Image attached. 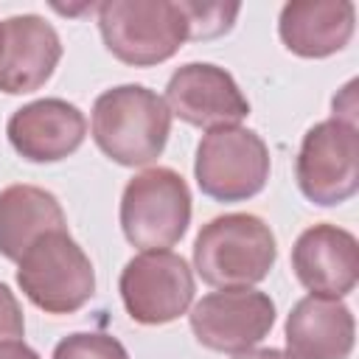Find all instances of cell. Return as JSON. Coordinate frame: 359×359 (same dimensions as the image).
Segmentation results:
<instances>
[{
    "instance_id": "cell-1",
    "label": "cell",
    "mask_w": 359,
    "mask_h": 359,
    "mask_svg": "<svg viewBox=\"0 0 359 359\" xmlns=\"http://www.w3.org/2000/svg\"><path fill=\"white\" fill-rule=\"evenodd\" d=\"M95 146L118 165L135 168L154 163L171 135V112L165 101L143 84H121L104 90L90 115Z\"/></svg>"
},
{
    "instance_id": "cell-2",
    "label": "cell",
    "mask_w": 359,
    "mask_h": 359,
    "mask_svg": "<svg viewBox=\"0 0 359 359\" xmlns=\"http://www.w3.org/2000/svg\"><path fill=\"white\" fill-rule=\"evenodd\" d=\"M278 244L255 213H224L202 224L194 241V269L208 286L244 289L261 283L275 266Z\"/></svg>"
},
{
    "instance_id": "cell-3",
    "label": "cell",
    "mask_w": 359,
    "mask_h": 359,
    "mask_svg": "<svg viewBox=\"0 0 359 359\" xmlns=\"http://www.w3.org/2000/svg\"><path fill=\"white\" fill-rule=\"evenodd\" d=\"M98 31L118 62L151 67L188 42V17L174 0H107L98 6Z\"/></svg>"
},
{
    "instance_id": "cell-4",
    "label": "cell",
    "mask_w": 359,
    "mask_h": 359,
    "mask_svg": "<svg viewBox=\"0 0 359 359\" xmlns=\"http://www.w3.org/2000/svg\"><path fill=\"white\" fill-rule=\"evenodd\" d=\"M17 286L45 314H73L95 294V269L67 230H53L17 261Z\"/></svg>"
},
{
    "instance_id": "cell-5",
    "label": "cell",
    "mask_w": 359,
    "mask_h": 359,
    "mask_svg": "<svg viewBox=\"0 0 359 359\" xmlns=\"http://www.w3.org/2000/svg\"><path fill=\"white\" fill-rule=\"evenodd\" d=\"M191 224V191L165 165L135 174L121 196V230L137 250H168Z\"/></svg>"
},
{
    "instance_id": "cell-6",
    "label": "cell",
    "mask_w": 359,
    "mask_h": 359,
    "mask_svg": "<svg viewBox=\"0 0 359 359\" xmlns=\"http://www.w3.org/2000/svg\"><path fill=\"white\" fill-rule=\"evenodd\" d=\"M194 177L205 196L216 202H247L269 180V149L247 126H219L202 135Z\"/></svg>"
},
{
    "instance_id": "cell-7",
    "label": "cell",
    "mask_w": 359,
    "mask_h": 359,
    "mask_svg": "<svg viewBox=\"0 0 359 359\" xmlns=\"http://www.w3.org/2000/svg\"><path fill=\"white\" fill-rule=\"evenodd\" d=\"M300 194L320 205H342L359 188V129L328 118L314 123L300 143L294 160Z\"/></svg>"
},
{
    "instance_id": "cell-8",
    "label": "cell",
    "mask_w": 359,
    "mask_h": 359,
    "mask_svg": "<svg viewBox=\"0 0 359 359\" xmlns=\"http://www.w3.org/2000/svg\"><path fill=\"white\" fill-rule=\"evenodd\" d=\"M118 292L126 314L140 325H165L194 303V272L171 250H146L126 261Z\"/></svg>"
},
{
    "instance_id": "cell-9",
    "label": "cell",
    "mask_w": 359,
    "mask_h": 359,
    "mask_svg": "<svg viewBox=\"0 0 359 359\" xmlns=\"http://www.w3.org/2000/svg\"><path fill=\"white\" fill-rule=\"evenodd\" d=\"M199 345L219 353H244L255 348L275 325V303L258 289H222L205 294L188 314Z\"/></svg>"
},
{
    "instance_id": "cell-10",
    "label": "cell",
    "mask_w": 359,
    "mask_h": 359,
    "mask_svg": "<svg viewBox=\"0 0 359 359\" xmlns=\"http://www.w3.org/2000/svg\"><path fill=\"white\" fill-rule=\"evenodd\" d=\"M165 107L180 121L199 129L238 126L250 115V101L236 79L210 62H188L177 67L165 84Z\"/></svg>"
},
{
    "instance_id": "cell-11",
    "label": "cell",
    "mask_w": 359,
    "mask_h": 359,
    "mask_svg": "<svg viewBox=\"0 0 359 359\" xmlns=\"http://www.w3.org/2000/svg\"><path fill=\"white\" fill-rule=\"evenodd\" d=\"M292 269L314 297L351 294L359 280L356 236L328 222L303 230L292 247Z\"/></svg>"
},
{
    "instance_id": "cell-12",
    "label": "cell",
    "mask_w": 359,
    "mask_h": 359,
    "mask_svg": "<svg viewBox=\"0 0 359 359\" xmlns=\"http://www.w3.org/2000/svg\"><path fill=\"white\" fill-rule=\"evenodd\" d=\"M6 135L22 160L56 163L70 157L84 143L87 118L65 98H39L11 112Z\"/></svg>"
},
{
    "instance_id": "cell-13",
    "label": "cell",
    "mask_w": 359,
    "mask_h": 359,
    "mask_svg": "<svg viewBox=\"0 0 359 359\" xmlns=\"http://www.w3.org/2000/svg\"><path fill=\"white\" fill-rule=\"evenodd\" d=\"M62 59L56 28L39 14H14L3 20L0 34V93L25 95L39 90Z\"/></svg>"
},
{
    "instance_id": "cell-14",
    "label": "cell",
    "mask_w": 359,
    "mask_h": 359,
    "mask_svg": "<svg viewBox=\"0 0 359 359\" xmlns=\"http://www.w3.org/2000/svg\"><path fill=\"white\" fill-rule=\"evenodd\" d=\"M286 359H348L356 339V320L342 300L303 297L286 317Z\"/></svg>"
},
{
    "instance_id": "cell-15",
    "label": "cell",
    "mask_w": 359,
    "mask_h": 359,
    "mask_svg": "<svg viewBox=\"0 0 359 359\" xmlns=\"http://www.w3.org/2000/svg\"><path fill=\"white\" fill-rule=\"evenodd\" d=\"M356 28V6L351 0H292L280 8L278 34L286 50L303 59H325L339 53Z\"/></svg>"
},
{
    "instance_id": "cell-16",
    "label": "cell",
    "mask_w": 359,
    "mask_h": 359,
    "mask_svg": "<svg viewBox=\"0 0 359 359\" xmlns=\"http://www.w3.org/2000/svg\"><path fill=\"white\" fill-rule=\"evenodd\" d=\"M67 230L59 199L39 185H8L0 191V255L20 261L45 233Z\"/></svg>"
},
{
    "instance_id": "cell-17",
    "label": "cell",
    "mask_w": 359,
    "mask_h": 359,
    "mask_svg": "<svg viewBox=\"0 0 359 359\" xmlns=\"http://www.w3.org/2000/svg\"><path fill=\"white\" fill-rule=\"evenodd\" d=\"M188 17V39H213L233 28L236 14L241 11L238 3H191L180 0Z\"/></svg>"
},
{
    "instance_id": "cell-18",
    "label": "cell",
    "mask_w": 359,
    "mask_h": 359,
    "mask_svg": "<svg viewBox=\"0 0 359 359\" xmlns=\"http://www.w3.org/2000/svg\"><path fill=\"white\" fill-rule=\"evenodd\" d=\"M50 359H129L126 348L101 331H76L56 342Z\"/></svg>"
},
{
    "instance_id": "cell-19",
    "label": "cell",
    "mask_w": 359,
    "mask_h": 359,
    "mask_svg": "<svg viewBox=\"0 0 359 359\" xmlns=\"http://www.w3.org/2000/svg\"><path fill=\"white\" fill-rule=\"evenodd\" d=\"M22 334H25V317H22L20 300L6 283H0V342L20 339Z\"/></svg>"
},
{
    "instance_id": "cell-20",
    "label": "cell",
    "mask_w": 359,
    "mask_h": 359,
    "mask_svg": "<svg viewBox=\"0 0 359 359\" xmlns=\"http://www.w3.org/2000/svg\"><path fill=\"white\" fill-rule=\"evenodd\" d=\"M0 359H39V353L25 345L22 339H3L0 342Z\"/></svg>"
},
{
    "instance_id": "cell-21",
    "label": "cell",
    "mask_w": 359,
    "mask_h": 359,
    "mask_svg": "<svg viewBox=\"0 0 359 359\" xmlns=\"http://www.w3.org/2000/svg\"><path fill=\"white\" fill-rule=\"evenodd\" d=\"M233 359H286V353L278 348H250L244 353H236Z\"/></svg>"
},
{
    "instance_id": "cell-22",
    "label": "cell",
    "mask_w": 359,
    "mask_h": 359,
    "mask_svg": "<svg viewBox=\"0 0 359 359\" xmlns=\"http://www.w3.org/2000/svg\"><path fill=\"white\" fill-rule=\"evenodd\" d=\"M0 34H3V22H0Z\"/></svg>"
}]
</instances>
